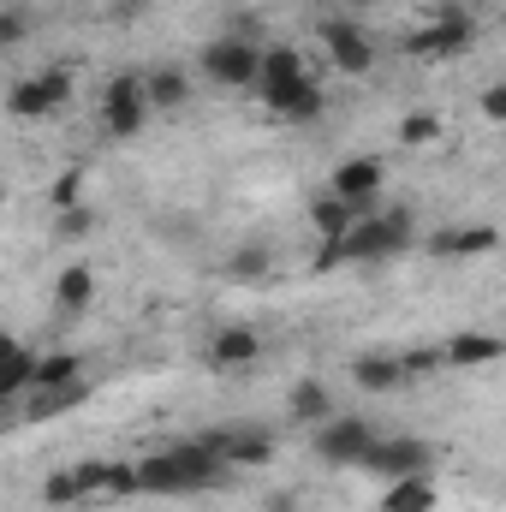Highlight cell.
Returning <instances> with one entry per match:
<instances>
[{
	"label": "cell",
	"mask_w": 506,
	"mask_h": 512,
	"mask_svg": "<svg viewBox=\"0 0 506 512\" xmlns=\"http://www.w3.org/2000/svg\"><path fill=\"white\" fill-rule=\"evenodd\" d=\"M54 233H60V239H90V233H96V209H90V203L60 209V215H54Z\"/></svg>",
	"instance_id": "f546056e"
},
{
	"label": "cell",
	"mask_w": 506,
	"mask_h": 512,
	"mask_svg": "<svg viewBox=\"0 0 506 512\" xmlns=\"http://www.w3.org/2000/svg\"><path fill=\"white\" fill-rule=\"evenodd\" d=\"M399 382H405L399 352H364V358H352V387L358 393H393Z\"/></svg>",
	"instance_id": "9a60e30c"
},
{
	"label": "cell",
	"mask_w": 506,
	"mask_h": 512,
	"mask_svg": "<svg viewBox=\"0 0 506 512\" xmlns=\"http://www.w3.org/2000/svg\"><path fill=\"white\" fill-rule=\"evenodd\" d=\"M42 501H48V507H78V501H90V495H84L78 471H54V477H42Z\"/></svg>",
	"instance_id": "4316f807"
},
{
	"label": "cell",
	"mask_w": 506,
	"mask_h": 512,
	"mask_svg": "<svg viewBox=\"0 0 506 512\" xmlns=\"http://www.w3.org/2000/svg\"><path fill=\"white\" fill-rule=\"evenodd\" d=\"M203 78L209 84H221V90H251V84H262V48H256L251 36H215L209 48H203Z\"/></svg>",
	"instance_id": "7a4b0ae2"
},
{
	"label": "cell",
	"mask_w": 506,
	"mask_h": 512,
	"mask_svg": "<svg viewBox=\"0 0 506 512\" xmlns=\"http://www.w3.org/2000/svg\"><path fill=\"white\" fill-rule=\"evenodd\" d=\"M381 512H435V471H429V477H399V483H387Z\"/></svg>",
	"instance_id": "7402d4cb"
},
{
	"label": "cell",
	"mask_w": 506,
	"mask_h": 512,
	"mask_svg": "<svg viewBox=\"0 0 506 512\" xmlns=\"http://www.w3.org/2000/svg\"><path fill=\"white\" fill-rule=\"evenodd\" d=\"M256 358H262V334L245 328V322H233V328H221V334L209 340V364H215V370H245Z\"/></svg>",
	"instance_id": "8fae6325"
},
{
	"label": "cell",
	"mask_w": 506,
	"mask_h": 512,
	"mask_svg": "<svg viewBox=\"0 0 506 512\" xmlns=\"http://www.w3.org/2000/svg\"><path fill=\"white\" fill-rule=\"evenodd\" d=\"M471 36H477V18H471L465 6H441L429 24H417V30L405 36V54H411V60H453V54L471 48Z\"/></svg>",
	"instance_id": "3957f363"
},
{
	"label": "cell",
	"mask_w": 506,
	"mask_h": 512,
	"mask_svg": "<svg viewBox=\"0 0 506 512\" xmlns=\"http://www.w3.org/2000/svg\"><path fill=\"white\" fill-rule=\"evenodd\" d=\"M399 364H405V376H435V370H447V346H405Z\"/></svg>",
	"instance_id": "f1b7e54d"
},
{
	"label": "cell",
	"mask_w": 506,
	"mask_h": 512,
	"mask_svg": "<svg viewBox=\"0 0 506 512\" xmlns=\"http://www.w3.org/2000/svg\"><path fill=\"white\" fill-rule=\"evenodd\" d=\"M322 48H328L334 72H346V78H364V72L376 66V42H370L364 24H352V18H322Z\"/></svg>",
	"instance_id": "52a82bcc"
},
{
	"label": "cell",
	"mask_w": 506,
	"mask_h": 512,
	"mask_svg": "<svg viewBox=\"0 0 506 512\" xmlns=\"http://www.w3.org/2000/svg\"><path fill=\"white\" fill-rule=\"evenodd\" d=\"M36 78H42V90H48V102H54V114H60V108L72 102V66H42Z\"/></svg>",
	"instance_id": "1f68e13d"
},
{
	"label": "cell",
	"mask_w": 506,
	"mask_h": 512,
	"mask_svg": "<svg viewBox=\"0 0 506 512\" xmlns=\"http://www.w3.org/2000/svg\"><path fill=\"white\" fill-rule=\"evenodd\" d=\"M137 483H143V495H191V477H185V465L173 459V447L137 459Z\"/></svg>",
	"instance_id": "5bb4252c"
},
{
	"label": "cell",
	"mask_w": 506,
	"mask_h": 512,
	"mask_svg": "<svg viewBox=\"0 0 506 512\" xmlns=\"http://www.w3.org/2000/svg\"><path fill=\"white\" fill-rule=\"evenodd\" d=\"M477 114H483L489 126H506V84H489V90L477 96Z\"/></svg>",
	"instance_id": "836d02e7"
},
{
	"label": "cell",
	"mask_w": 506,
	"mask_h": 512,
	"mask_svg": "<svg viewBox=\"0 0 506 512\" xmlns=\"http://www.w3.org/2000/svg\"><path fill=\"white\" fill-rule=\"evenodd\" d=\"M72 471H78V483H84L90 501H108V483H114V465H108V459H84V465H72Z\"/></svg>",
	"instance_id": "4dcf8cb0"
},
{
	"label": "cell",
	"mask_w": 506,
	"mask_h": 512,
	"mask_svg": "<svg viewBox=\"0 0 506 512\" xmlns=\"http://www.w3.org/2000/svg\"><path fill=\"white\" fill-rule=\"evenodd\" d=\"M262 274H268V251H262V245H239V251L227 256V280H245V286H251Z\"/></svg>",
	"instance_id": "83f0119b"
},
{
	"label": "cell",
	"mask_w": 506,
	"mask_h": 512,
	"mask_svg": "<svg viewBox=\"0 0 506 512\" xmlns=\"http://www.w3.org/2000/svg\"><path fill=\"white\" fill-rule=\"evenodd\" d=\"M370 447H376V429L364 423V417H352V411H334L322 429H316V459L322 465H364L370 459Z\"/></svg>",
	"instance_id": "277c9868"
},
{
	"label": "cell",
	"mask_w": 506,
	"mask_h": 512,
	"mask_svg": "<svg viewBox=\"0 0 506 512\" xmlns=\"http://www.w3.org/2000/svg\"><path fill=\"white\" fill-rule=\"evenodd\" d=\"M358 221H364V209H358V203H340L334 191L310 203V227H316L322 239H346V233H352Z\"/></svg>",
	"instance_id": "44dd1931"
},
{
	"label": "cell",
	"mask_w": 506,
	"mask_h": 512,
	"mask_svg": "<svg viewBox=\"0 0 506 512\" xmlns=\"http://www.w3.org/2000/svg\"><path fill=\"white\" fill-rule=\"evenodd\" d=\"M381 179H387V161H381V155H352V161L334 167V185H328V191H334L340 203H358L364 215H376Z\"/></svg>",
	"instance_id": "9c48e42d"
},
{
	"label": "cell",
	"mask_w": 506,
	"mask_h": 512,
	"mask_svg": "<svg viewBox=\"0 0 506 512\" xmlns=\"http://www.w3.org/2000/svg\"><path fill=\"white\" fill-rule=\"evenodd\" d=\"M72 382H84V358L78 352H42L36 387H72Z\"/></svg>",
	"instance_id": "d4e9b609"
},
{
	"label": "cell",
	"mask_w": 506,
	"mask_h": 512,
	"mask_svg": "<svg viewBox=\"0 0 506 512\" xmlns=\"http://www.w3.org/2000/svg\"><path fill=\"white\" fill-rule=\"evenodd\" d=\"M489 251H501L495 227H447V233L429 239V256H441V262H471V256H489Z\"/></svg>",
	"instance_id": "30bf717a"
},
{
	"label": "cell",
	"mask_w": 506,
	"mask_h": 512,
	"mask_svg": "<svg viewBox=\"0 0 506 512\" xmlns=\"http://www.w3.org/2000/svg\"><path fill=\"white\" fill-rule=\"evenodd\" d=\"M346 6H376V0H346Z\"/></svg>",
	"instance_id": "74e56055"
},
{
	"label": "cell",
	"mask_w": 506,
	"mask_h": 512,
	"mask_svg": "<svg viewBox=\"0 0 506 512\" xmlns=\"http://www.w3.org/2000/svg\"><path fill=\"white\" fill-rule=\"evenodd\" d=\"M364 471L381 477V483H399V477H429L435 471V447L417 441V435H393V441H376Z\"/></svg>",
	"instance_id": "8992f818"
},
{
	"label": "cell",
	"mask_w": 506,
	"mask_h": 512,
	"mask_svg": "<svg viewBox=\"0 0 506 512\" xmlns=\"http://www.w3.org/2000/svg\"><path fill=\"white\" fill-rule=\"evenodd\" d=\"M36 364H42V358H36L30 346L12 340V346L0 352V399H24V393H36Z\"/></svg>",
	"instance_id": "e0dca14e"
},
{
	"label": "cell",
	"mask_w": 506,
	"mask_h": 512,
	"mask_svg": "<svg viewBox=\"0 0 506 512\" xmlns=\"http://www.w3.org/2000/svg\"><path fill=\"white\" fill-rule=\"evenodd\" d=\"M411 239H417L411 209H376L346 233V256L352 262H393V256L411 251Z\"/></svg>",
	"instance_id": "6da1fadb"
},
{
	"label": "cell",
	"mask_w": 506,
	"mask_h": 512,
	"mask_svg": "<svg viewBox=\"0 0 506 512\" xmlns=\"http://www.w3.org/2000/svg\"><path fill=\"white\" fill-rule=\"evenodd\" d=\"M501 358H506L501 334H477V328H465V334L447 340V370H483V364H501Z\"/></svg>",
	"instance_id": "7c38bea8"
},
{
	"label": "cell",
	"mask_w": 506,
	"mask_h": 512,
	"mask_svg": "<svg viewBox=\"0 0 506 512\" xmlns=\"http://www.w3.org/2000/svg\"><path fill=\"white\" fill-rule=\"evenodd\" d=\"M268 512H298V501H292V495H274V501H268Z\"/></svg>",
	"instance_id": "8d00e7d4"
},
{
	"label": "cell",
	"mask_w": 506,
	"mask_h": 512,
	"mask_svg": "<svg viewBox=\"0 0 506 512\" xmlns=\"http://www.w3.org/2000/svg\"><path fill=\"white\" fill-rule=\"evenodd\" d=\"M262 102H268V108H274V114H280L286 126H310V120L322 114V84H316V78H304V84H286V90H268Z\"/></svg>",
	"instance_id": "4fadbf2b"
},
{
	"label": "cell",
	"mask_w": 506,
	"mask_h": 512,
	"mask_svg": "<svg viewBox=\"0 0 506 512\" xmlns=\"http://www.w3.org/2000/svg\"><path fill=\"white\" fill-rule=\"evenodd\" d=\"M203 441L233 465V471H251V465H268L274 459V429L262 423H233V429H203Z\"/></svg>",
	"instance_id": "ba28073f"
},
{
	"label": "cell",
	"mask_w": 506,
	"mask_h": 512,
	"mask_svg": "<svg viewBox=\"0 0 506 512\" xmlns=\"http://www.w3.org/2000/svg\"><path fill=\"white\" fill-rule=\"evenodd\" d=\"M6 114H12L18 126H36V120H48V114H54V102H48L42 78H18V84L6 90Z\"/></svg>",
	"instance_id": "cb8c5ba5"
},
{
	"label": "cell",
	"mask_w": 506,
	"mask_h": 512,
	"mask_svg": "<svg viewBox=\"0 0 506 512\" xmlns=\"http://www.w3.org/2000/svg\"><path fill=\"white\" fill-rule=\"evenodd\" d=\"M54 304L60 310H90L96 304V268L90 262H66L54 274Z\"/></svg>",
	"instance_id": "ac0fdd59"
},
{
	"label": "cell",
	"mask_w": 506,
	"mask_h": 512,
	"mask_svg": "<svg viewBox=\"0 0 506 512\" xmlns=\"http://www.w3.org/2000/svg\"><path fill=\"white\" fill-rule=\"evenodd\" d=\"M90 399V382H72V387H36L30 393V405H24V417L30 423H48V417H66V411H78Z\"/></svg>",
	"instance_id": "d6986e66"
},
{
	"label": "cell",
	"mask_w": 506,
	"mask_h": 512,
	"mask_svg": "<svg viewBox=\"0 0 506 512\" xmlns=\"http://www.w3.org/2000/svg\"><path fill=\"white\" fill-rule=\"evenodd\" d=\"M18 42H24V12L6 6V12H0V48H18Z\"/></svg>",
	"instance_id": "d590c367"
},
{
	"label": "cell",
	"mask_w": 506,
	"mask_h": 512,
	"mask_svg": "<svg viewBox=\"0 0 506 512\" xmlns=\"http://www.w3.org/2000/svg\"><path fill=\"white\" fill-rule=\"evenodd\" d=\"M84 203V167H72L54 191H48V209H78Z\"/></svg>",
	"instance_id": "d6a6232c"
},
{
	"label": "cell",
	"mask_w": 506,
	"mask_h": 512,
	"mask_svg": "<svg viewBox=\"0 0 506 512\" xmlns=\"http://www.w3.org/2000/svg\"><path fill=\"white\" fill-rule=\"evenodd\" d=\"M286 411H292L298 423H316V429H322V423L334 417V393L316 382V376H304V382H292V393H286Z\"/></svg>",
	"instance_id": "ffe728a7"
},
{
	"label": "cell",
	"mask_w": 506,
	"mask_h": 512,
	"mask_svg": "<svg viewBox=\"0 0 506 512\" xmlns=\"http://www.w3.org/2000/svg\"><path fill=\"white\" fill-rule=\"evenodd\" d=\"M149 114H155V108H149L143 72H120V78L102 90V126H108V137H137Z\"/></svg>",
	"instance_id": "5b68a950"
},
{
	"label": "cell",
	"mask_w": 506,
	"mask_h": 512,
	"mask_svg": "<svg viewBox=\"0 0 506 512\" xmlns=\"http://www.w3.org/2000/svg\"><path fill=\"white\" fill-rule=\"evenodd\" d=\"M441 137V114L435 108H411L405 120H399V143H411V149H423V143H435Z\"/></svg>",
	"instance_id": "484cf974"
},
{
	"label": "cell",
	"mask_w": 506,
	"mask_h": 512,
	"mask_svg": "<svg viewBox=\"0 0 506 512\" xmlns=\"http://www.w3.org/2000/svg\"><path fill=\"white\" fill-rule=\"evenodd\" d=\"M304 78L310 72H304V54L298 48H262V84H256L262 96L268 90H286V84H304Z\"/></svg>",
	"instance_id": "603a6c76"
},
{
	"label": "cell",
	"mask_w": 506,
	"mask_h": 512,
	"mask_svg": "<svg viewBox=\"0 0 506 512\" xmlns=\"http://www.w3.org/2000/svg\"><path fill=\"white\" fill-rule=\"evenodd\" d=\"M340 262H352V256H346V239H322L310 268H316V274H328V268H340Z\"/></svg>",
	"instance_id": "e575fe53"
},
{
	"label": "cell",
	"mask_w": 506,
	"mask_h": 512,
	"mask_svg": "<svg viewBox=\"0 0 506 512\" xmlns=\"http://www.w3.org/2000/svg\"><path fill=\"white\" fill-rule=\"evenodd\" d=\"M143 90H149V108L155 114H173V108H185V96H191V78L179 72V66H143Z\"/></svg>",
	"instance_id": "2e32d148"
}]
</instances>
